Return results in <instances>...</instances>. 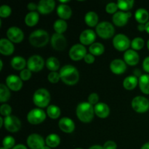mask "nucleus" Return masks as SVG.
<instances>
[{"mask_svg": "<svg viewBox=\"0 0 149 149\" xmlns=\"http://www.w3.org/2000/svg\"><path fill=\"white\" fill-rule=\"evenodd\" d=\"M113 45L114 48L117 50L123 52L128 50V48L131 46V42L129 38L123 33L116 34L113 37Z\"/></svg>", "mask_w": 149, "mask_h": 149, "instance_id": "nucleus-7", "label": "nucleus"}, {"mask_svg": "<svg viewBox=\"0 0 149 149\" xmlns=\"http://www.w3.org/2000/svg\"><path fill=\"white\" fill-rule=\"evenodd\" d=\"M133 74H134V76H135V77H137V78H138V77H141V76L143 75L142 74H141V71H140L139 69H138V68H137V69H135L134 70V71H133Z\"/></svg>", "mask_w": 149, "mask_h": 149, "instance_id": "nucleus-50", "label": "nucleus"}, {"mask_svg": "<svg viewBox=\"0 0 149 149\" xmlns=\"http://www.w3.org/2000/svg\"><path fill=\"white\" fill-rule=\"evenodd\" d=\"M133 0H119L117 1L118 8L121 10V11L128 12L132 8L134 5Z\"/></svg>", "mask_w": 149, "mask_h": 149, "instance_id": "nucleus-35", "label": "nucleus"}, {"mask_svg": "<svg viewBox=\"0 0 149 149\" xmlns=\"http://www.w3.org/2000/svg\"><path fill=\"white\" fill-rule=\"evenodd\" d=\"M4 126L7 131L10 132H16L21 128V122L15 116H6L4 119Z\"/></svg>", "mask_w": 149, "mask_h": 149, "instance_id": "nucleus-10", "label": "nucleus"}, {"mask_svg": "<svg viewBox=\"0 0 149 149\" xmlns=\"http://www.w3.org/2000/svg\"><path fill=\"white\" fill-rule=\"evenodd\" d=\"M103 147L104 149H116L117 148V145L114 141H108L105 143Z\"/></svg>", "mask_w": 149, "mask_h": 149, "instance_id": "nucleus-46", "label": "nucleus"}, {"mask_svg": "<svg viewBox=\"0 0 149 149\" xmlns=\"http://www.w3.org/2000/svg\"><path fill=\"white\" fill-rule=\"evenodd\" d=\"M28 146L31 149H42L45 146V141L40 135L33 133L27 138Z\"/></svg>", "mask_w": 149, "mask_h": 149, "instance_id": "nucleus-12", "label": "nucleus"}, {"mask_svg": "<svg viewBox=\"0 0 149 149\" xmlns=\"http://www.w3.org/2000/svg\"><path fill=\"white\" fill-rule=\"evenodd\" d=\"M29 42L35 47H43L49 42V34L42 29H38L31 33L29 38Z\"/></svg>", "mask_w": 149, "mask_h": 149, "instance_id": "nucleus-3", "label": "nucleus"}, {"mask_svg": "<svg viewBox=\"0 0 149 149\" xmlns=\"http://www.w3.org/2000/svg\"><path fill=\"white\" fill-rule=\"evenodd\" d=\"M141 149H149V143H146L144 144Z\"/></svg>", "mask_w": 149, "mask_h": 149, "instance_id": "nucleus-54", "label": "nucleus"}, {"mask_svg": "<svg viewBox=\"0 0 149 149\" xmlns=\"http://www.w3.org/2000/svg\"><path fill=\"white\" fill-rule=\"evenodd\" d=\"M89 149H104V148H103V147L101 146L95 145V146H93L90 147Z\"/></svg>", "mask_w": 149, "mask_h": 149, "instance_id": "nucleus-53", "label": "nucleus"}, {"mask_svg": "<svg viewBox=\"0 0 149 149\" xmlns=\"http://www.w3.org/2000/svg\"><path fill=\"white\" fill-rule=\"evenodd\" d=\"M46 66L49 71H56L60 67V62L55 57H49L46 61Z\"/></svg>", "mask_w": 149, "mask_h": 149, "instance_id": "nucleus-34", "label": "nucleus"}, {"mask_svg": "<svg viewBox=\"0 0 149 149\" xmlns=\"http://www.w3.org/2000/svg\"><path fill=\"white\" fill-rule=\"evenodd\" d=\"M89 51L94 56H99V55H101L104 52L105 47L101 43L95 42L93 45H90V48H89Z\"/></svg>", "mask_w": 149, "mask_h": 149, "instance_id": "nucleus-32", "label": "nucleus"}, {"mask_svg": "<svg viewBox=\"0 0 149 149\" xmlns=\"http://www.w3.org/2000/svg\"><path fill=\"white\" fill-rule=\"evenodd\" d=\"M98 15L96 13L93 11H90L85 15L84 21L85 23L90 27L97 26L98 24Z\"/></svg>", "mask_w": 149, "mask_h": 149, "instance_id": "nucleus-26", "label": "nucleus"}, {"mask_svg": "<svg viewBox=\"0 0 149 149\" xmlns=\"http://www.w3.org/2000/svg\"><path fill=\"white\" fill-rule=\"evenodd\" d=\"M118 5L116 3L114 2H110L106 5V13H109V14H113L117 13L118 10Z\"/></svg>", "mask_w": 149, "mask_h": 149, "instance_id": "nucleus-43", "label": "nucleus"}, {"mask_svg": "<svg viewBox=\"0 0 149 149\" xmlns=\"http://www.w3.org/2000/svg\"><path fill=\"white\" fill-rule=\"evenodd\" d=\"M87 54L85 47L81 44H76L73 45L69 50L70 58L74 61H79L84 59Z\"/></svg>", "mask_w": 149, "mask_h": 149, "instance_id": "nucleus-9", "label": "nucleus"}, {"mask_svg": "<svg viewBox=\"0 0 149 149\" xmlns=\"http://www.w3.org/2000/svg\"><path fill=\"white\" fill-rule=\"evenodd\" d=\"M138 84V79L135 76H129L126 77L123 81V86L126 90H132L137 87Z\"/></svg>", "mask_w": 149, "mask_h": 149, "instance_id": "nucleus-30", "label": "nucleus"}, {"mask_svg": "<svg viewBox=\"0 0 149 149\" xmlns=\"http://www.w3.org/2000/svg\"><path fill=\"white\" fill-rule=\"evenodd\" d=\"M55 7V2L54 0H42L38 4L37 10L41 14L47 15L52 13Z\"/></svg>", "mask_w": 149, "mask_h": 149, "instance_id": "nucleus-18", "label": "nucleus"}, {"mask_svg": "<svg viewBox=\"0 0 149 149\" xmlns=\"http://www.w3.org/2000/svg\"><path fill=\"white\" fill-rule=\"evenodd\" d=\"M84 60L87 64H92L95 62V56L91 53H87L84 57Z\"/></svg>", "mask_w": 149, "mask_h": 149, "instance_id": "nucleus-47", "label": "nucleus"}, {"mask_svg": "<svg viewBox=\"0 0 149 149\" xmlns=\"http://www.w3.org/2000/svg\"><path fill=\"white\" fill-rule=\"evenodd\" d=\"M12 113V108L10 105L8 104H2L0 107V113L1 116H8L11 115Z\"/></svg>", "mask_w": 149, "mask_h": 149, "instance_id": "nucleus-42", "label": "nucleus"}, {"mask_svg": "<svg viewBox=\"0 0 149 149\" xmlns=\"http://www.w3.org/2000/svg\"><path fill=\"white\" fill-rule=\"evenodd\" d=\"M12 13V9L10 8V6L3 4L0 7V17L5 18V17H9Z\"/></svg>", "mask_w": 149, "mask_h": 149, "instance_id": "nucleus-40", "label": "nucleus"}, {"mask_svg": "<svg viewBox=\"0 0 149 149\" xmlns=\"http://www.w3.org/2000/svg\"><path fill=\"white\" fill-rule=\"evenodd\" d=\"M145 45V42H144L143 39L141 37H136L131 42V47L132 49L135 51L140 50V49H143Z\"/></svg>", "mask_w": 149, "mask_h": 149, "instance_id": "nucleus-38", "label": "nucleus"}, {"mask_svg": "<svg viewBox=\"0 0 149 149\" xmlns=\"http://www.w3.org/2000/svg\"><path fill=\"white\" fill-rule=\"evenodd\" d=\"M60 79H61V76L59 73L57 71H51L48 75V80L49 82L52 84H56L59 81Z\"/></svg>", "mask_w": 149, "mask_h": 149, "instance_id": "nucleus-41", "label": "nucleus"}, {"mask_svg": "<svg viewBox=\"0 0 149 149\" xmlns=\"http://www.w3.org/2000/svg\"><path fill=\"white\" fill-rule=\"evenodd\" d=\"M13 149H27V148L26 146L23 145V144H17V145L15 146Z\"/></svg>", "mask_w": 149, "mask_h": 149, "instance_id": "nucleus-52", "label": "nucleus"}, {"mask_svg": "<svg viewBox=\"0 0 149 149\" xmlns=\"http://www.w3.org/2000/svg\"><path fill=\"white\" fill-rule=\"evenodd\" d=\"M47 114L50 119H56L61 115V109L55 105H50L47 109Z\"/></svg>", "mask_w": 149, "mask_h": 149, "instance_id": "nucleus-36", "label": "nucleus"}, {"mask_svg": "<svg viewBox=\"0 0 149 149\" xmlns=\"http://www.w3.org/2000/svg\"><path fill=\"white\" fill-rule=\"evenodd\" d=\"M6 84L10 90L13 91H19L23 87V80L20 77L11 74L6 79Z\"/></svg>", "mask_w": 149, "mask_h": 149, "instance_id": "nucleus-16", "label": "nucleus"}, {"mask_svg": "<svg viewBox=\"0 0 149 149\" xmlns=\"http://www.w3.org/2000/svg\"><path fill=\"white\" fill-rule=\"evenodd\" d=\"M76 113L81 122L84 123H90L94 117L95 110L93 105L88 102H82L77 106Z\"/></svg>", "mask_w": 149, "mask_h": 149, "instance_id": "nucleus-2", "label": "nucleus"}, {"mask_svg": "<svg viewBox=\"0 0 149 149\" xmlns=\"http://www.w3.org/2000/svg\"><path fill=\"white\" fill-rule=\"evenodd\" d=\"M3 125H4V119H3L2 117H0V127H2Z\"/></svg>", "mask_w": 149, "mask_h": 149, "instance_id": "nucleus-56", "label": "nucleus"}, {"mask_svg": "<svg viewBox=\"0 0 149 149\" xmlns=\"http://www.w3.org/2000/svg\"><path fill=\"white\" fill-rule=\"evenodd\" d=\"M20 77L23 81H28L31 77V71L29 68H25L20 71Z\"/></svg>", "mask_w": 149, "mask_h": 149, "instance_id": "nucleus-44", "label": "nucleus"}, {"mask_svg": "<svg viewBox=\"0 0 149 149\" xmlns=\"http://www.w3.org/2000/svg\"><path fill=\"white\" fill-rule=\"evenodd\" d=\"M60 143H61V138L55 133L49 134L45 139V143L51 148L58 147L60 145Z\"/></svg>", "mask_w": 149, "mask_h": 149, "instance_id": "nucleus-31", "label": "nucleus"}, {"mask_svg": "<svg viewBox=\"0 0 149 149\" xmlns=\"http://www.w3.org/2000/svg\"><path fill=\"white\" fill-rule=\"evenodd\" d=\"M138 29L140 31H146V24H138Z\"/></svg>", "mask_w": 149, "mask_h": 149, "instance_id": "nucleus-51", "label": "nucleus"}, {"mask_svg": "<svg viewBox=\"0 0 149 149\" xmlns=\"http://www.w3.org/2000/svg\"><path fill=\"white\" fill-rule=\"evenodd\" d=\"M59 128L65 133H71L75 130V124L72 119L68 117H63L58 122Z\"/></svg>", "mask_w": 149, "mask_h": 149, "instance_id": "nucleus-19", "label": "nucleus"}, {"mask_svg": "<svg viewBox=\"0 0 149 149\" xmlns=\"http://www.w3.org/2000/svg\"><path fill=\"white\" fill-rule=\"evenodd\" d=\"M146 31L149 33V21L146 23Z\"/></svg>", "mask_w": 149, "mask_h": 149, "instance_id": "nucleus-55", "label": "nucleus"}, {"mask_svg": "<svg viewBox=\"0 0 149 149\" xmlns=\"http://www.w3.org/2000/svg\"><path fill=\"white\" fill-rule=\"evenodd\" d=\"M124 60L126 64L133 66L139 63L140 56L136 51L133 49H128L124 54Z\"/></svg>", "mask_w": 149, "mask_h": 149, "instance_id": "nucleus-20", "label": "nucleus"}, {"mask_svg": "<svg viewBox=\"0 0 149 149\" xmlns=\"http://www.w3.org/2000/svg\"><path fill=\"white\" fill-rule=\"evenodd\" d=\"M39 20V13L36 12H30L28 13L25 17V23L29 27L36 26Z\"/></svg>", "mask_w": 149, "mask_h": 149, "instance_id": "nucleus-29", "label": "nucleus"}, {"mask_svg": "<svg viewBox=\"0 0 149 149\" xmlns=\"http://www.w3.org/2000/svg\"><path fill=\"white\" fill-rule=\"evenodd\" d=\"M15 141L14 138L12 136L5 137L2 141L3 147L7 149H13L15 146Z\"/></svg>", "mask_w": 149, "mask_h": 149, "instance_id": "nucleus-39", "label": "nucleus"}, {"mask_svg": "<svg viewBox=\"0 0 149 149\" xmlns=\"http://www.w3.org/2000/svg\"><path fill=\"white\" fill-rule=\"evenodd\" d=\"M50 94L46 89L41 88L36 90L33 95V102L39 109L49 106L50 102Z\"/></svg>", "mask_w": 149, "mask_h": 149, "instance_id": "nucleus-4", "label": "nucleus"}, {"mask_svg": "<svg viewBox=\"0 0 149 149\" xmlns=\"http://www.w3.org/2000/svg\"><path fill=\"white\" fill-rule=\"evenodd\" d=\"M57 14L62 20H68L71 17L72 10L68 4H61L57 8Z\"/></svg>", "mask_w": 149, "mask_h": 149, "instance_id": "nucleus-24", "label": "nucleus"}, {"mask_svg": "<svg viewBox=\"0 0 149 149\" xmlns=\"http://www.w3.org/2000/svg\"><path fill=\"white\" fill-rule=\"evenodd\" d=\"M67 27H68L67 23L65 20H62V19L57 20L53 25V29L55 33H60V34H63L66 31Z\"/></svg>", "mask_w": 149, "mask_h": 149, "instance_id": "nucleus-33", "label": "nucleus"}, {"mask_svg": "<svg viewBox=\"0 0 149 149\" xmlns=\"http://www.w3.org/2000/svg\"><path fill=\"white\" fill-rule=\"evenodd\" d=\"M45 65V61L42 57L39 55H32L29 58L27 61V67L31 71L39 72L42 71Z\"/></svg>", "mask_w": 149, "mask_h": 149, "instance_id": "nucleus-11", "label": "nucleus"}, {"mask_svg": "<svg viewBox=\"0 0 149 149\" xmlns=\"http://www.w3.org/2000/svg\"><path fill=\"white\" fill-rule=\"evenodd\" d=\"M0 149H7V148H4V147H1V148H0Z\"/></svg>", "mask_w": 149, "mask_h": 149, "instance_id": "nucleus-60", "label": "nucleus"}, {"mask_svg": "<svg viewBox=\"0 0 149 149\" xmlns=\"http://www.w3.org/2000/svg\"><path fill=\"white\" fill-rule=\"evenodd\" d=\"M11 65L14 69L17 71L25 69V67L27 65L26 60L21 56H15L11 60Z\"/></svg>", "mask_w": 149, "mask_h": 149, "instance_id": "nucleus-27", "label": "nucleus"}, {"mask_svg": "<svg viewBox=\"0 0 149 149\" xmlns=\"http://www.w3.org/2000/svg\"><path fill=\"white\" fill-rule=\"evenodd\" d=\"M131 106L137 113H145L149 109V100L143 96H136L132 99Z\"/></svg>", "mask_w": 149, "mask_h": 149, "instance_id": "nucleus-6", "label": "nucleus"}, {"mask_svg": "<svg viewBox=\"0 0 149 149\" xmlns=\"http://www.w3.org/2000/svg\"><path fill=\"white\" fill-rule=\"evenodd\" d=\"M61 79L67 85H74L79 79V74L77 68L71 65H65L60 70Z\"/></svg>", "mask_w": 149, "mask_h": 149, "instance_id": "nucleus-1", "label": "nucleus"}, {"mask_svg": "<svg viewBox=\"0 0 149 149\" xmlns=\"http://www.w3.org/2000/svg\"><path fill=\"white\" fill-rule=\"evenodd\" d=\"M28 10H31L32 12H34V10H36V9H38V4H35L33 2H31L29 4H28L27 5Z\"/></svg>", "mask_w": 149, "mask_h": 149, "instance_id": "nucleus-49", "label": "nucleus"}, {"mask_svg": "<svg viewBox=\"0 0 149 149\" xmlns=\"http://www.w3.org/2000/svg\"><path fill=\"white\" fill-rule=\"evenodd\" d=\"M147 47H148V49H149V39H148V42H147Z\"/></svg>", "mask_w": 149, "mask_h": 149, "instance_id": "nucleus-59", "label": "nucleus"}, {"mask_svg": "<svg viewBox=\"0 0 149 149\" xmlns=\"http://www.w3.org/2000/svg\"><path fill=\"white\" fill-rule=\"evenodd\" d=\"M10 97V91L8 87L4 84H0V102H7Z\"/></svg>", "mask_w": 149, "mask_h": 149, "instance_id": "nucleus-37", "label": "nucleus"}, {"mask_svg": "<svg viewBox=\"0 0 149 149\" xmlns=\"http://www.w3.org/2000/svg\"><path fill=\"white\" fill-rule=\"evenodd\" d=\"M42 149H51V148H50V147L47 146H44Z\"/></svg>", "mask_w": 149, "mask_h": 149, "instance_id": "nucleus-58", "label": "nucleus"}, {"mask_svg": "<svg viewBox=\"0 0 149 149\" xmlns=\"http://www.w3.org/2000/svg\"><path fill=\"white\" fill-rule=\"evenodd\" d=\"M99 100V95L97 94V93H91V94L89 95L88 97V103H90L91 105H95V106L96 104L98 103Z\"/></svg>", "mask_w": 149, "mask_h": 149, "instance_id": "nucleus-45", "label": "nucleus"}, {"mask_svg": "<svg viewBox=\"0 0 149 149\" xmlns=\"http://www.w3.org/2000/svg\"><path fill=\"white\" fill-rule=\"evenodd\" d=\"M143 68L146 72L149 73V56L146 57L143 62Z\"/></svg>", "mask_w": 149, "mask_h": 149, "instance_id": "nucleus-48", "label": "nucleus"}, {"mask_svg": "<svg viewBox=\"0 0 149 149\" xmlns=\"http://www.w3.org/2000/svg\"><path fill=\"white\" fill-rule=\"evenodd\" d=\"M131 16H132V13L130 12L119 11L113 15L112 20H113V23L116 26L122 27L127 24Z\"/></svg>", "mask_w": 149, "mask_h": 149, "instance_id": "nucleus-15", "label": "nucleus"}, {"mask_svg": "<svg viewBox=\"0 0 149 149\" xmlns=\"http://www.w3.org/2000/svg\"><path fill=\"white\" fill-rule=\"evenodd\" d=\"M135 17L137 22L140 24H146L148 23L149 18V13L146 10L143 8H140L136 10L135 13Z\"/></svg>", "mask_w": 149, "mask_h": 149, "instance_id": "nucleus-25", "label": "nucleus"}, {"mask_svg": "<svg viewBox=\"0 0 149 149\" xmlns=\"http://www.w3.org/2000/svg\"><path fill=\"white\" fill-rule=\"evenodd\" d=\"M7 36L9 40L13 43H20L23 40L24 33L20 28L13 26L8 29L7 31Z\"/></svg>", "mask_w": 149, "mask_h": 149, "instance_id": "nucleus-14", "label": "nucleus"}, {"mask_svg": "<svg viewBox=\"0 0 149 149\" xmlns=\"http://www.w3.org/2000/svg\"><path fill=\"white\" fill-rule=\"evenodd\" d=\"M138 84L141 92L146 95H149V74H143L138 79Z\"/></svg>", "mask_w": 149, "mask_h": 149, "instance_id": "nucleus-28", "label": "nucleus"}, {"mask_svg": "<svg viewBox=\"0 0 149 149\" xmlns=\"http://www.w3.org/2000/svg\"><path fill=\"white\" fill-rule=\"evenodd\" d=\"M0 65H1V68H0V71H1L2 70V68H3V62L2 61H0Z\"/></svg>", "mask_w": 149, "mask_h": 149, "instance_id": "nucleus-57", "label": "nucleus"}, {"mask_svg": "<svg viewBox=\"0 0 149 149\" xmlns=\"http://www.w3.org/2000/svg\"><path fill=\"white\" fill-rule=\"evenodd\" d=\"M76 149H82V148H76Z\"/></svg>", "mask_w": 149, "mask_h": 149, "instance_id": "nucleus-61", "label": "nucleus"}, {"mask_svg": "<svg viewBox=\"0 0 149 149\" xmlns=\"http://www.w3.org/2000/svg\"><path fill=\"white\" fill-rule=\"evenodd\" d=\"M51 45L55 50L62 51L65 49L67 46V41L63 34L55 33L50 39Z\"/></svg>", "mask_w": 149, "mask_h": 149, "instance_id": "nucleus-13", "label": "nucleus"}, {"mask_svg": "<svg viewBox=\"0 0 149 149\" xmlns=\"http://www.w3.org/2000/svg\"><path fill=\"white\" fill-rule=\"evenodd\" d=\"M96 33L100 38L108 39L114 35L115 29L113 25L108 21L100 22L96 26Z\"/></svg>", "mask_w": 149, "mask_h": 149, "instance_id": "nucleus-5", "label": "nucleus"}, {"mask_svg": "<svg viewBox=\"0 0 149 149\" xmlns=\"http://www.w3.org/2000/svg\"><path fill=\"white\" fill-rule=\"evenodd\" d=\"M14 45L8 39L2 38L0 39V52L1 55L8 56L12 55L14 52Z\"/></svg>", "mask_w": 149, "mask_h": 149, "instance_id": "nucleus-22", "label": "nucleus"}, {"mask_svg": "<svg viewBox=\"0 0 149 149\" xmlns=\"http://www.w3.org/2000/svg\"><path fill=\"white\" fill-rule=\"evenodd\" d=\"M110 69L115 74H122L127 69V64L125 61L121 59H115L110 63Z\"/></svg>", "mask_w": 149, "mask_h": 149, "instance_id": "nucleus-21", "label": "nucleus"}, {"mask_svg": "<svg viewBox=\"0 0 149 149\" xmlns=\"http://www.w3.org/2000/svg\"><path fill=\"white\" fill-rule=\"evenodd\" d=\"M96 34L91 29H86L83 31L79 36V42L82 45H92L95 43Z\"/></svg>", "mask_w": 149, "mask_h": 149, "instance_id": "nucleus-17", "label": "nucleus"}, {"mask_svg": "<svg viewBox=\"0 0 149 149\" xmlns=\"http://www.w3.org/2000/svg\"><path fill=\"white\" fill-rule=\"evenodd\" d=\"M46 119V113L41 109H33L27 114V120L31 125H39Z\"/></svg>", "mask_w": 149, "mask_h": 149, "instance_id": "nucleus-8", "label": "nucleus"}, {"mask_svg": "<svg viewBox=\"0 0 149 149\" xmlns=\"http://www.w3.org/2000/svg\"><path fill=\"white\" fill-rule=\"evenodd\" d=\"M95 113L101 119H106L110 114V109L107 104L104 103H98L94 107Z\"/></svg>", "mask_w": 149, "mask_h": 149, "instance_id": "nucleus-23", "label": "nucleus"}]
</instances>
